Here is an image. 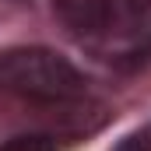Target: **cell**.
I'll return each instance as SVG.
<instances>
[{
  "label": "cell",
  "mask_w": 151,
  "mask_h": 151,
  "mask_svg": "<svg viewBox=\"0 0 151 151\" xmlns=\"http://www.w3.org/2000/svg\"><path fill=\"white\" fill-rule=\"evenodd\" d=\"M0 91L35 102H67L84 91V77L56 49L14 46L0 53Z\"/></svg>",
  "instance_id": "cell-1"
},
{
  "label": "cell",
  "mask_w": 151,
  "mask_h": 151,
  "mask_svg": "<svg viewBox=\"0 0 151 151\" xmlns=\"http://www.w3.org/2000/svg\"><path fill=\"white\" fill-rule=\"evenodd\" d=\"M113 4L116 0H56V14L74 32H99L109 21Z\"/></svg>",
  "instance_id": "cell-2"
},
{
  "label": "cell",
  "mask_w": 151,
  "mask_h": 151,
  "mask_svg": "<svg viewBox=\"0 0 151 151\" xmlns=\"http://www.w3.org/2000/svg\"><path fill=\"white\" fill-rule=\"evenodd\" d=\"M0 151H56V144H53V137H46V134H21V137L4 141Z\"/></svg>",
  "instance_id": "cell-3"
},
{
  "label": "cell",
  "mask_w": 151,
  "mask_h": 151,
  "mask_svg": "<svg viewBox=\"0 0 151 151\" xmlns=\"http://www.w3.org/2000/svg\"><path fill=\"white\" fill-rule=\"evenodd\" d=\"M116 151H151V130H141V134H130Z\"/></svg>",
  "instance_id": "cell-4"
},
{
  "label": "cell",
  "mask_w": 151,
  "mask_h": 151,
  "mask_svg": "<svg viewBox=\"0 0 151 151\" xmlns=\"http://www.w3.org/2000/svg\"><path fill=\"white\" fill-rule=\"evenodd\" d=\"M119 4H123V14H130V18L151 11V0H119Z\"/></svg>",
  "instance_id": "cell-5"
}]
</instances>
